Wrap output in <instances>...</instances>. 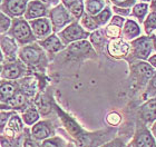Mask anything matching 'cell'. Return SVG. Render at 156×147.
<instances>
[{
	"label": "cell",
	"mask_w": 156,
	"mask_h": 147,
	"mask_svg": "<svg viewBox=\"0 0 156 147\" xmlns=\"http://www.w3.org/2000/svg\"><path fill=\"white\" fill-rule=\"evenodd\" d=\"M140 115L145 123H154L156 121V97L140 106Z\"/></svg>",
	"instance_id": "cell-7"
},
{
	"label": "cell",
	"mask_w": 156,
	"mask_h": 147,
	"mask_svg": "<svg viewBox=\"0 0 156 147\" xmlns=\"http://www.w3.org/2000/svg\"><path fill=\"white\" fill-rule=\"evenodd\" d=\"M151 133L153 134L154 138H155V141H156V121H154L153 126H152V129H151Z\"/></svg>",
	"instance_id": "cell-43"
},
{
	"label": "cell",
	"mask_w": 156,
	"mask_h": 147,
	"mask_svg": "<svg viewBox=\"0 0 156 147\" xmlns=\"http://www.w3.org/2000/svg\"><path fill=\"white\" fill-rule=\"evenodd\" d=\"M41 147H65V142L59 137L47 138L41 144Z\"/></svg>",
	"instance_id": "cell-27"
},
{
	"label": "cell",
	"mask_w": 156,
	"mask_h": 147,
	"mask_svg": "<svg viewBox=\"0 0 156 147\" xmlns=\"http://www.w3.org/2000/svg\"><path fill=\"white\" fill-rule=\"evenodd\" d=\"M148 64H150L154 69H156V55L151 56L150 58H148Z\"/></svg>",
	"instance_id": "cell-41"
},
{
	"label": "cell",
	"mask_w": 156,
	"mask_h": 147,
	"mask_svg": "<svg viewBox=\"0 0 156 147\" xmlns=\"http://www.w3.org/2000/svg\"><path fill=\"white\" fill-rule=\"evenodd\" d=\"M0 44H1V48H2V50L5 51V54H6L8 57H13L15 56V54H16L17 51V46L16 44H15V41H13L11 38H9V37H2V39H1V41H0Z\"/></svg>",
	"instance_id": "cell-20"
},
{
	"label": "cell",
	"mask_w": 156,
	"mask_h": 147,
	"mask_svg": "<svg viewBox=\"0 0 156 147\" xmlns=\"http://www.w3.org/2000/svg\"><path fill=\"white\" fill-rule=\"evenodd\" d=\"M9 139H5V138H1V146L2 147H20V145L17 143V142L12 141L11 137H8Z\"/></svg>",
	"instance_id": "cell-35"
},
{
	"label": "cell",
	"mask_w": 156,
	"mask_h": 147,
	"mask_svg": "<svg viewBox=\"0 0 156 147\" xmlns=\"http://www.w3.org/2000/svg\"><path fill=\"white\" fill-rule=\"evenodd\" d=\"M101 147H126V146H125V144H124V142L122 139L116 138V139H113V141L108 142L106 144L101 145Z\"/></svg>",
	"instance_id": "cell-34"
},
{
	"label": "cell",
	"mask_w": 156,
	"mask_h": 147,
	"mask_svg": "<svg viewBox=\"0 0 156 147\" xmlns=\"http://www.w3.org/2000/svg\"><path fill=\"white\" fill-rule=\"evenodd\" d=\"M123 33H124V37L127 40H133L140 35V27L138 26V23L136 21L128 19L126 23H124Z\"/></svg>",
	"instance_id": "cell-13"
},
{
	"label": "cell",
	"mask_w": 156,
	"mask_h": 147,
	"mask_svg": "<svg viewBox=\"0 0 156 147\" xmlns=\"http://www.w3.org/2000/svg\"><path fill=\"white\" fill-rule=\"evenodd\" d=\"M151 7L156 9V0H152V3H151Z\"/></svg>",
	"instance_id": "cell-45"
},
{
	"label": "cell",
	"mask_w": 156,
	"mask_h": 147,
	"mask_svg": "<svg viewBox=\"0 0 156 147\" xmlns=\"http://www.w3.org/2000/svg\"><path fill=\"white\" fill-rule=\"evenodd\" d=\"M46 15V7L40 1L34 0L28 5V9L26 12V19H34L38 17L45 16Z\"/></svg>",
	"instance_id": "cell-14"
},
{
	"label": "cell",
	"mask_w": 156,
	"mask_h": 147,
	"mask_svg": "<svg viewBox=\"0 0 156 147\" xmlns=\"http://www.w3.org/2000/svg\"><path fill=\"white\" fill-rule=\"evenodd\" d=\"M23 147H41V145L38 144L34 139H26L25 143H23Z\"/></svg>",
	"instance_id": "cell-39"
},
{
	"label": "cell",
	"mask_w": 156,
	"mask_h": 147,
	"mask_svg": "<svg viewBox=\"0 0 156 147\" xmlns=\"http://www.w3.org/2000/svg\"><path fill=\"white\" fill-rule=\"evenodd\" d=\"M59 36H60V38L62 39L64 43L68 44V43H74V41L85 39L88 36V33L79 25L72 23L68 27H66L65 29L59 33Z\"/></svg>",
	"instance_id": "cell-1"
},
{
	"label": "cell",
	"mask_w": 156,
	"mask_h": 147,
	"mask_svg": "<svg viewBox=\"0 0 156 147\" xmlns=\"http://www.w3.org/2000/svg\"><path fill=\"white\" fill-rule=\"evenodd\" d=\"M2 60V54H1V50H0V61Z\"/></svg>",
	"instance_id": "cell-47"
},
{
	"label": "cell",
	"mask_w": 156,
	"mask_h": 147,
	"mask_svg": "<svg viewBox=\"0 0 156 147\" xmlns=\"http://www.w3.org/2000/svg\"><path fill=\"white\" fill-rule=\"evenodd\" d=\"M112 1L114 5H117L119 7H125V8H128L135 3V0H112Z\"/></svg>",
	"instance_id": "cell-36"
},
{
	"label": "cell",
	"mask_w": 156,
	"mask_h": 147,
	"mask_svg": "<svg viewBox=\"0 0 156 147\" xmlns=\"http://www.w3.org/2000/svg\"><path fill=\"white\" fill-rule=\"evenodd\" d=\"M112 25H115V26H118V27H122L124 23V19L122 17L119 16H115L113 17V19H112Z\"/></svg>",
	"instance_id": "cell-38"
},
{
	"label": "cell",
	"mask_w": 156,
	"mask_h": 147,
	"mask_svg": "<svg viewBox=\"0 0 156 147\" xmlns=\"http://www.w3.org/2000/svg\"><path fill=\"white\" fill-rule=\"evenodd\" d=\"M129 147H156V141L153 134L147 129H142L136 133Z\"/></svg>",
	"instance_id": "cell-3"
},
{
	"label": "cell",
	"mask_w": 156,
	"mask_h": 147,
	"mask_svg": "<svg viewBox=\"0 0 156 147\" xmlns=\"http://www.w3.org/2000/svg\"><path fill=\"white\" fill-rule=\"evenodd\" d=\"M90 40L94 45H99L101 43H103V36L101 31H95L94 33H91Z\"/></svg>",
	"instance_id": "cell-37"
},
{
	"label": "cell",
	"mask_w": 156,
	"mask_h": 147,
	"mask_svg": "<svg viewBox=\"0 0 156 147\" xmlns=\"http://www.w3.org/2000/svg\"><path fill=\"white\" fill-rule=\"evenodd\" d=\"M153 47H154V49H155V51H156V38L154 39V43H153Z\"/></svg>",
	"instance_id": "cell-46"
},
{
	"label": "cell",
	"mask_w": 156,
	"mask_h": 147,
	"mask_svg": "<svg viewBox=\"0 0 156 147\" xmlns=\"http://www.w3.org/2000/svg\"><path fill=\"white\" fill-rule=\"evenodd\" d=\"M147 12H148V5L146 2H140L134 5L133 13L140 21H143Z\"/></svg>",
	"instance_id": "cell-22"
},
{
	"label": "cell",
	"mask_w": 156,
	"mask_h": 147,
	"mask_svg": "<svg viewBox=\"0 0 156 147\" xmlns=\"http://www.w3.org/2000/svg\"><path fill=\"white\" fill-rule=\"evenodd\" d=\"M133 55L134 58L137 59H147L148 56L151 55V50H152V44H151L150 38L147 37H140L134 40L133 44Z\"/></svg>",
	"instance_id": "cell-2"
},
{
	"label": "cell",
	"mask_w": 156,
	"mask_h": 147,
	"mask_svg": "<svg viewBox=\"0 0 156 147\" xmlns=\"http://www.w3.org/2000/svg\"><path fill=\"white\" fill-rule=\"evenodd\" d=\"M109 19H111V9H109V8H106V9L101 10V12L97 13V15L94 17V20L96 21V23H97L98 26L105 25Z\"/></svg>",
	"instance_id": "cell-26"
},
{
	"label": "cell",
	"mask_w": 156,
	"mask_h": 147,
	"mask_svg": "<svg viewBox=\"0 0 156 147\" xmlns=\"http://www.w3.org/2000/svg\"><path fill=\"white\" fill-rule=\"evenodd\" d=\"M50 17H51V21L52 25L55 27V29H59L70 21V17H69L67 10L65 9V7L60 5V6H57L56 8L51 10V13H50Z\"/></svg>",
	"instance_id": "cell-6"
},
{
	"label": "cell",
	"mask_w": 156,
	"mask_h": 147,
	"mask_svg": "<svg viewBox=\"0 0 156 147\" xmlns=\"http://www.w3.org/2000/svg\"><path fill=\"white\" fill-rule=\"evenodd\" d=\"M42 1L46 3H57L58 2V0H42Z\"/></svg>",
	"instance_id": "cell-44"
},
{
	"label": "cell",
	"mask_w": 156,
	"mask_h": 147,
	"mask_svg": "<svg viewBox=\"0 0 156 147\" xmlns=\"http://www.w3.org/2000/svg\"><path fill=\"white\" fill-rule=\"evenodd\" d=\"M12 33L15 38H16L18 41L23 44L29 43L31 40H34L33 33H31V30H30L29 26L26 21L23 20H18L16 21L15 26H13Z\"/></svg>",
	"instance_id": "cell-4"
},
{
	"label": "cell",
	"mask_w": 156,
	"mask_h": 147,
	"mask_svg": "<svg viewBox=\"0 0 156 147\" xmlns=\"http://www.w3.org/2000/svg\"><path fill=\"white\" fill-rule=\"evenodd\" d=\"M128 147H129V146H128Z\"/></svg>",
	"instance_id": "cell-50"
},
{
	"label": "cell",
	"mask_w": 156,
	"mask_h": 147,
	"mask_svg": "<svg viewBox=\"0 0 156 147\" xmlns=\"http://www.w3.org/2000/svg\"><path fill=\"white\" fill-rule=\"evenodd\" d=\"M144 27H145V31L147 33H151L153 30L156 29V10H154L153 12H151L147 16L145 23H144Z\"/></svg>",
	"instance_id": "cell-25"
},
{
	"label": "cell",
	"mask_w": 156,
	"mask_h": 147,
	"mask_svg": "<svg viewBox=\"0 0 156 147\" xmlns=\"http://www.w3.org/2000/svg\"><path fill=\"white\" fill-rule=\"evenodd\" d=\"M83 26L88 30H96L98 28V25L94 20V17H89V15H85L81 19Z\"/></svg>",
	"instance_id": "cell-28"
},
{
	"label": "cell",
	"mask_w": 156,
	"mask_h": 147,
	"mask_svg": "<svg viewBox=\"0 0 156 147\" xmlns=\"http://www.w3.org/2000/svg\"><path fill=\"white\" fill-rule=\"evenodd\" d=\"M31 134H33V137L37 141H45L51 135V128L45 121H39L34 125Z\"/></svg>",
	"instance_id": "cell-10"
},
{
	"label": "cell",
	"mask_w": 156,
	"mask_h": 147,
	"mask_svg": "<svg viewBox=\"0 0 156 147\" xmlns=\"http://www.w3.org/2000/svg\"><path fill=\"white\" fill-rule=\"evenodd\" d=\"M120 121H122V116L116 111H113L111 114H108L107 117H106V121L111 126H117L120 123Z\"/></svg>",
	"instance_id": "cell-31"
},
{
	"label": "cell",
	"mask_w": 156,
	"mask_h": 147,
	"mask_svg": "<svg viewBox=\"0 0 156 147\" xmlns=\"http://www.w3.org/2000/svg\"><path fill=\"white\" fill-rule=\"evenodd\" d=\"M41 54L35 47H25L20 51V58L25 64L28 65H36L40 60Z\"/></svg>",
	"instance_id": "cell-8"
},
{
	"label": "cell",
	"mask_w": 156,
	"mask_h": 147,
	"mask_svg": "<svg viewBox=\"0 0 156 147\" xmlns=\"http://www.w3.org/2000/svg\"><path fill=\"white\" fill-rule=\"evenodd\" d=\"M10 26V19L3 13L0 12V33H5Z\"/></svg>",
	"instance_id": "cell-32"
},
{
	"label": "cell",
	"mask_w": 156,
	"mask_h": 147,
	"mask_svg": "<svg viewBox=\"0 0 156 147\" xmlns=\"http://www.w3.org/2000/svg\"><path fill=\"white\" fill-rule=\"evenodd\" d=\"M25 103H26V97H25V95L21 94V93H17V94H15V95L9 99L8 105L12 108H19V107H21V106H23Z\"/></svg>",
	"instance_id": "cell-24"
},
{
	"label": "cell",
	"mask_w": 156,
	"mask_h": 147,
	"mask_svg": "<svg viewBox=\"0 0 156 147\" xmlns=\"http://www.w3.org/2000/svg\"><path fill=\"white\" fill-rule=\"evenodd\" d=\"M150 92H156V72L152 76L150 80V87H148Z\"/></svg>",
	"instance_id": "cell-40"
},
{
	"label": "cell",
	"mask_w": 156,
	"mask_h": 147,
	"mask_svg": "<svg viewBox=\"0 0 156 147\" xmlns=\"http://www.w3.org/2000/svg\"><path fill=\"white\" fill-rule=\"evenodd\" d=\"M40 45L49 52H57L64 48V45L60 41V39L55 35H51L48 38H46L45 40L40 41Z\"/></svg>",
	"instance_id": "cell-15"
},
{
	"label": "cell",
	"mask_w": 156,
	"mask_h": 147,
	"mask_svg": "<svg viewBox=\"0 0 156 147\" xmlns=\"http://www.w3.org/2000/svg\"><path fill=\"white\" fill-rule=\"evenodd\" d=\"M21 75V68L18 64H8L3 68L2 77L6 79H16Z\"/></svg>",
	"instance_id": "cell-19"
},
{
	"label": "cell",
	"mask_w": 156,
	"mask_h": 147,
	"mask_svg": "<svg viewBox=\"0 0 156 147\" xmlns=\"http://www.w3.org/2000/svg\"><path fill=\"white\" fill-rule=\"evenodd\" d=\"M133 72H135L137 78H140L143 82L148 80L150 78H152V76L154 75V68L150 64L144 61L136 62L133 66Z\"/></svg>",
	"instance_id": "cell-9"
},
{
	"label": "cell",
	"mask_w": 156,
	"mask_h": 147,
	"mask_svg": "<svg viewBox=\"0 0 156 147\" xmlns=\"http://www.w3.org/2000/svg\"><path fill=\"white\" fill-rule=\"evenodd\" d=\"M9 116H10V113L0 111V133L5 129V126H6L7 121H9Z\"/></svg>",
	"instance_id": "cell-33"
},
{
	"label": "cell",
	"mask_w": 156,
	"mask_h": 147,
	"mask_svg": "<svg viewBox=\"0 0 156 147\" xmlns=\"http://www.w3.org/2000/svg\"><path fill=\"white\" fill-rule=\"evenodd\" d=\"M23 121H25V124H27V125L36 124V121L39 119L38 111L33 107L29 108V109H27L23 115Z\"/></svg>",
	"instance_id": "cell-23"
},
{
	"label": "cell",
	"mask_w": 156,
	"mask_h": 147,
	"mask_svg": "<svg viewBox=\"0 0 156 147\" xmlns=\"http://www.w3.org/2000/svg\"><path fill=\"white\" fill-rule=\"evenodd\" d=\"M130 50V45L126 43L124 39L115 38L108 44V52L109 55L116 58H122L124 56L128 55Z\"/></svg>",
	"instance_id": "cell-5"
},
{
	"label": "cell",
	"mask_w": 156,
	"mask_h": 147,
	"mask_svg": "<svg viewBox=\"0 0 156 147\" xmlns=\"http://www.w3.org/2000/svg\"><path fill=\"white\" fill-rule=\"evenodd\" d=\"M77 1L78 0H62V3H64V6L70 8V7H72L75 2H77Z\"/></svg>",
	"instance_id": "cell-42"
},
{
	"label": "cell",
	"mask_w": 156,
	"mask_h": 147,
	"mask_svg": "<svg viewBox=\"0 0 156 147\" xmlns=\"http://www.w3.org/2000/svg\"><path fill=\"white\" fill-rule=\"evenodd\" d=\"M140 1H143V2H150V1H151V0H140Z\"/></svg>",
	"instance_id": "cell-48"
},
{
	"label": "cell",
	"mask_w": 156,
	"mask_h": 147,
	"mask_svg": "<svg viewBox=\"0 0 156 147\" xmlns=\"http://www.w3.org/2000/svg\"><path fill=\"white\" fill-rule=\"evenodd\" d=\"M86 10H87L88 15L91 16H96L97 13H99L101 10L104 9L105 2L104 0H86Z\"/></svg>",
	"instance_id": "cell-18"
},
{
	"label": "cell",
	"mask_w": 156,
	"mask_h": 147,
	"mask_svg": "<svg viewBox=\"0 0 156 147\" xmlns=\"http://www.w3.org/2000/svg\"><path fill=\"white\" fill-rule=\"evenodd\" d=\"M27 3L25 0H8L6 5V8L8 12H10L13 16H20L25 12Z\"/></svg>",
	"instance_id": "cell-16"
},
{
	"label": "cell",
	"mask_w": 156,
	"mask_h": 147,
	"mask_svg": "<svg viewBox=\"0 0 156 147\" xmlns=\"http://www.w3.org/2000/svg\"><path fill=\"white\" fill-rule=\"evenodd\" d=\"M106 35H107V37L113 38V39L118 38V37L120 36V27L115 26V25H112L111 23V25L106 28Z\"/></svg>",
	"instance_id": "cell-29"
},
{
	"label": "cell",
	"mask_w": 156,
	"mask_h": 147,
	"mask_svg": "<svg viewBox=\"0 0 156 147\" xmlns=\"http://www.w3.org/2000/svg\"><path fill=\"white\" fill-rule=\"evenodd\" d=\"M13 95H15V88L11 84H3L0 86V101L8 103Z\"/></svg>",
	"instance_id": "cell-21"
},
{
	"label": "cell",
	"mask_w": 156,
	"mask_h": 147,
	"mask_svg": "<svg viewBox=\"0 0 156 147\" xmlns=\"http://www.w3.org/2000/svg\"><path fill=\"white\" fill-rule=\"evenodd\" d=\"M70 12L76 17V18H79V17L83 15V11H84V5L80 0H78L77 2H75L70 8Z\"/></svg>",
	"instance_id": "cell-30"
},
{
	"label": "cell",
	"mask_w": 156,
	"mask_h": 147,
	"mask_svg": "<svg viewBox=\"0 0 156 147\" xmlns=\"http://www.w3.org/2000/svg\"><path fill=\"white\" fill-rule=\"evenodd\" d=\"M31 27H33L35 35L38 38H41V37L49 35L50 30H51L50 23H49L48 19H46V18H41V19H37L31 21Z\"/></svg>",
	"instance_id": "cell-11"
},
{
	"label": "cell",
	"mask_w": 156,
	"mask_h": 147,
	"mask_svg": "<svg viewBox=\"0 0 156 147\" xmlns=\"http://www.w3.org/2000/svg\"><path fill=\"white\" fill-rule=\"evenodd\" d=\"M21 129H23V123H21V119H20L17 115H13L12 117L9 119L6 128H5L3 131H5V134H6L7 137L12 138V137H15L17 134H19Z\"/></svg>",
	"instance_id": "cell-12"
},
{
	"label": "cell",
	"mask_w": 156,
	"mask_h": 147,
	"mask_svg": "<svg viewBox=\"0 0 156 147\" xmlns=\"http://www.w3.org/2000/svg\"><path fill=\"white\" fill-rule=\"evenodd\" d=\"M58 111H59V114H60V116H62V121H64V124H65V127L67 128V131L70 133V134L74 136V137H80L81 135H80V133H81V129H80V127L78 126L77 124H76L75 121H73L72 118H69L67 115H65L64 113H62V111L59 110L58 109Z\"/></svg>",
	"instance_id": "cell-17"
},
{
	"label": "cell",
	"mask_w": 156,
	"mask_h": 147,
	"mask_svg": "<svg viewBox=\"0 0 156 147\" xmlns=\"http://www.w3.org/2000/svg\"><path fill=\"white\" fill-rule=\"evenodd\" d=\"M0 72H1V66H0Z\"/></svg>",
	"instance_id": "cell-49"
}]
</instances>
